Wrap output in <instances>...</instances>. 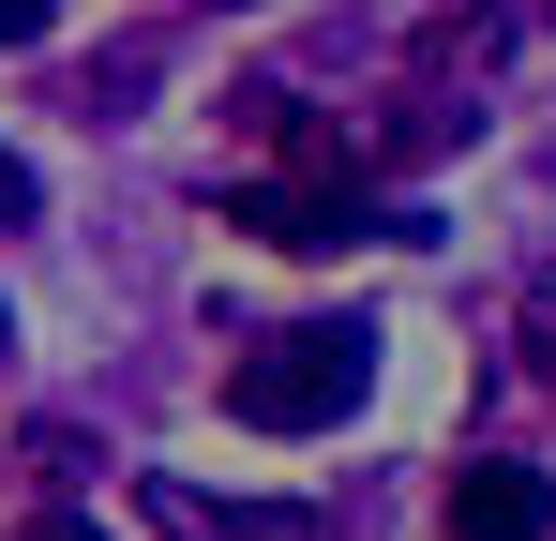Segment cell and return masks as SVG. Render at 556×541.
I'll use <instances>...</instances> for the list:
<instances>
[{
	"instance_id": "1",
	"label": "cell",
	"mask_w": 556,
	"mask_h": 541,
	"mask_svg": "<svg viewBox=\"0 0 556 541\" xmlns=\"http://www.w3.org/2000/svg\"><path fill=\"white\" fill-rule=\"evenodd\" d=\"M362 391H376V331L362 316H286V331H256L226 361V422H256V437H316Z\"/></svg>"
},
{
	"instance_id": "2",
	"label": "cell",
	"mask_w": 556,
	"mask_h": 541,
	"mask_svg": "<svg viewBox=\"0 0 556 541\" xmlns=\"http://www.w3.org/2000/svg\"><path fill=\"white\" fill-rule=\"evenodd\" d=\"M211 226L241 241H286V256H346V241H421V211H376L362 180H226Z\"/></svg>"
},
{
	"instance_id": "3",
	"label": "cell",
	"mask_w": 556,
	"mask_h": 541,
	"mask_svg": "<svg viewBox=\"0 0 556 541\" xmlns=\"http://www.w3.org/2000/svg\"><path fill=\"white\" fill-rule=\"evenodd\" d=\"M136 512L166 541H331V512L301 496H195V481H136Z\"/></svg>"
},
{
	"instance_id": "4",
	"label": "cell",
	"mask_w": 556,
	"mask_h": 541,
	"mask_svg": "<svg viewBox=\"0 0 556 541\" xmlns=\"http://www.w3.org/2000/svg\"><path fill=\"white\" fill-rule=\"evenodd\" d=\"M437 527H452V541H556V481H542V466H452Z\"/></svg>"
},
{
	"instance_id": "5",
	"label": "cell",
	"mask_w": 556,
	"mask_h": 541,
	"mask_svg": "<svg viewBox=\"0 0 556 541\" xmlns=\"http://www.w3.org/2000/svg\"><path fill=\"white\" fill-rule=\"evenodd\" d=\"M496 46H511V30H496V15H437V30H421V61H437V76H452V61H466V76H481V61H496Z\"/></svg>"
},
{
	"instance_id": "6",
	"label": "cell",
	"mask_w": 556,
	"mask_h": 541,
	"mask_svg": "<svg viewBox=\"0 0 556 541\" xmlns=\"http://www.w3.org/2000/svg\"><path fill=\"white\" fill-rule=\"evenodd\" d=\"M61 30V0H0V46H46Z\"/></svg>"
},
{
	"instance_id": "7",
	"label": "cell",
	"mask_w": 556,
	"mask_h": 541,
	"mask_svg": "<svg viewBox=\"0 0 556 541\" xmlns=\"http://www.w3.org/2000/svg\"><path fill=\"white\" fill-rule=\"evenodd\" d=\"M30 211H46V180H30L15 151H0V226H30Z\"/></svg>"
},
{
	"instance_id": "8",
	"label": "cell",
	"mask_w": 556,
	"mask_h": 541,
	"mask_svg": "<svg viewBox=\"0 0 556 541\" xmlns=\"http://www.w3.org/2000/svg\"><path fill=\"white\" fill-rule=\"evenodd\" d=\"M527 361H542V391H556V301H527Z\"/></svg>"
},
{
	"instance_id": "9",
	"label": "cell",
	"mask_w": 556,
	"mask_h": 541,
	"mask_svg": "<svg viewBox=\"0 0 556 541\" xmlns=\"http://www.w3.org/2000/svg\"><path fill=\"white\" fill-rule=\"evenodd\" d=\"M15 541H91V527H76V512H30V527H15Z\"/></svg>"
},
{
	"instance_id": "10",
	"label": "cell",
	"mask_w": 556,
	"mask_h": 541,
	"mask_svg": "<svg viewBox=\"0 0 556 541\" xmlns=\"http://www.w3.org/2000/svg\"><path fill=\"white\" fill-rule=\"evenodd\" d=\"M195 15H241V0H195Z\"/></svg>"
},
{
	"instance_id": "11",
	"label": "cell",
	"mask_w": 556,
	"mask_h": 541,
	"mask_svg": "<svg viewBox=\"0 0 556 541\" xmlns=\"http://www.w3.org/2000/svg\"><path fill=\"white\" fill-rule=\"evenodd\" d=\"M0 347H15V331H0Z\"/></svg>"
}]
</instances>
